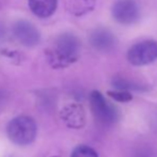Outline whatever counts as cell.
I'll return each instance as SVG.
<instances>
[{"instance_id": "cell-4", "label": "cell", "mask_w": 157, "mask_h": 157, "mask_svg": "<svg viewBox=\"0 0 157 157\" xmlns=\"http://www.w3.org/2000/svg\"><path fill=\"white\" fill-rule=\"evenodd\" d=\"M157 59V42L147 40L136 43L128 49L127 60L135 66H142Z\"/></svg>"}, {"instance_id": "cell-9", "label": "cell", "mask_w": 157, "mask_h": 157, "mask_svg": "<svg viewBox=\"0 0 157 157\" xmlns=\"http://www.w3.org/2000/svg\"><path fill=\"white\" fill-rule=\"evenodd\" d=\"M58 0H29V8L35 16L48 18L57 10Z\"/></svg>"}, {"instance_id": "cell-14", "label": "cell", "mask_w": 157, "mask_h": 157, "mask_svg": "<svg viewBox=\"0 0 157 157\" xmlns=\"http://www.w3.org/2000/svg\"><path fill=\"white\" fill-rule=\"evenodd\" d=\"M54 157H58V156H54Z\"/></svg>"}, {"instance_id": "cell-6", "label": "cell", "mask_w": 157, "mask_h": 157, "mask_svg": "<svg viewBox=\"0 0 157 157\" xmlns=\"http://www.w3.org/2000/svg\"><path fill=\"white\" fill-rule=\"evenodd\" d=\"M12 32L16 41L26 47H34L41 42V32L30 21H17L13 25Z\"/></svg>"}, {"instance_id": "cell-5", "label": "cell", "mask_w": 157, "mask_h": 157, "mask_svg": "<svg viewBox=\"0 0 157 157\" xmlns=\"http://www.w3.org/2000/svg\"><path fill=\"white\" fill-rule=\"evenodd\" d=\"M112 17L122 25H132L140 17V10L134 0H118L112 6Z\"/></svg>"}, {"instance_id": "cell-3", "label": "cell", "mask_w": 157, "mask_h": 157, "mask_svg": "<svg viewBox=\"0 0 157 157\" xmlns=\"http://www.w3.org/2000/svg\"><path fill=\"white\" fill-rule=\"evenodd\" d=\"M90 105L95 119L104 125H111L118 121L119 111L116 106L110 104L99 91H92L90 94Z\"/></svg>"}, {"instance_id": "cell-2", "label": "cell", "mask_w": 157, "mask_h": 157, "mask_svg": "<svg viewBox=\"0 0 157 157\" xmlns=\"http://www.w3.org/2000/svg\"><path fill=\"white\" fill-rule=\"evenodd\" d=\"M6 135L13 143L25 147L32 143L36 137V123L30 117L19 116L8 124Z\"/></svg>"}, {"instance_id": "cell-13", "label": "cell", "mask_w": 157, "mask_h": 157, "mask_svg": "<svg viewBox=\"0 0 157 157\" xmlns=\"http://www.w3.org/2000/svg\"><path fill=\"white\" fill-rule=\"evenodd\" d=\"M4 34H6V28H4L3 24L0 21V40L3 39Z\"/></svg>"}, {"instance_id": "cell-7", "label": "cell", "mask_w": 157, "mask_h": 157, "mask_svg": "<svg viewBox=\"0 0 157 157\" xmlns=\"http://www.w3.org/2000/svg\"><path fill=\"white\" fill-rule=\"evenodd\" d=\"M62 121L70 128H82L86 125V111L79 104H68L60 112Z\"/></svg>"}, {"instance_id": "cell-1", "label": "cell", "mask_w": 157, "mask_h": 157, "mask_svg": "<svg viewBox=\"0 0 157 157\" xmlns=\"http://www.w3.org/2000/svg\"><path fill=\"white\" fill-rule=\"evenodd\" d=\"M80 52V41L71 33H64L57 37L55 46L47 55L48 62L55 68H63L74 63L78 59Z\"/></svg>"}, {"instance_id": "cell-8", "label": "cell", "mask_w": 157, "mask_h": 157, "mask_svg": "<svg viewBox=\"0 0 157 157\" xmlns=\"http://www.w3.org/2000/svg\"><path fill=\"white\" fill-rule=\"evenodd\" d=\"M90 44L101 52H110L117 47V39L109 30L98 28L90 35Z\"/></svg>"}, {"instance_id": "cell-10", "label": "cell", "mask_w": 157, "mask_h": 157, "mask_svg": "<svg viewBox=\"0 0 157 157\" xmlns=\"http://www.w3.org/2000/svg\"><path fill=\"white\" fill-rule=\"evenodd\" d=\"M112 86L118 90H125V91H145L147 87L136 81L129 80V79L123 78V77H117L112 80Z\"/></svg>"}, {"instance_id": "cell-11", "label": "cell", "mask_w": 157, "mask_h": 157, "mask_svg": "<svg viewBox=\"0 0 157 157\" xmlns=\"http://www.w3.org/2000/svg\"><path fill=\"white\" fill-rule=\"evenodd\" d=\"M107 95L111 99L119 103H128L132 99V95L130 92L125 91V90H113V91H108Z\"/></svg>"}, {"instance_id": "cell-12", "label": "cell", "mask_w": 157, "mask_h": 157, "mask_svg": "<svg viewBox=\"0 0 157 157\" xmlns=\"http://www.w3.org/2000/svg\"><path fill=\"white\" fill-rule=\"evenodd\" d=\"M71 157H98V154L88 145H79L73 151Z\"/></svg>"}]
</instances>
